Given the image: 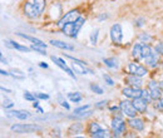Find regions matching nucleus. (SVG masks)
<instances>
[{
	"instance_id": "1",
	"label": "nucleus",
	"mask_w": 163,
	"mask_h": 138,
	"mask_svg": "<svg viewBox=\"0 0 163 138\" xmlns=\"http://www.w3.org/2000/svg\"><path fill=\"white\" fill-rule=\"evenodd\" d=\"M46 6V0H26L23 6V11L26 18L35 20L44 13Z\"/></svg>"
},
{
	"instance_id": "2",
	"label": "nucleus",
	"mask_w": 163,
	"mask_h": 138,
	"mask_svg": "<svg viewBox=\"0 0 163 138\" xmlns=\"http://www.w3.org/2000/svg\"><path fill=\"white\" fill-rule=\"evenodd\" d=\"M84 23H85V18L84 16H79L75 21L68 23V24H65L64 26L60 28V29H62L63 34L70 36V38H77L78 33L80 31L83 25H84Z\"/></svg>"
},
{
	"instance_id": "3",
	"label": "nucleus",
	"mask_w": 163,
	"mask_h": 138,
	"mask_svg": "<svg viewBox=\"0 0 163 138\" xmlns=\"http://www.w3.org/2000/svg\"><path fill=\"white\" fill-rule=\"evenodd\" d=\"M110 128H112V132H113L114 137H120L125 132V122L120 117H114L112 119Z\"/></svg>"
},
{
	"instance_id": "4",
	"label": "nucleus",
	"mask_w": 163,
	"mask_h": 138,
	"mask_svg": "<svg viewBox=\"0 0 163 138\" xmlns=\"http://www.w3.org/2000/svg\"><path fill=\"white\" fill-rule=\"evenodd\" d=\"M109 35H110V39L114 44L120 45L122 44V40H123V29H122V25L120 24H113L110 26V30H109Z\"/></svg>"
},
{
	"instance_id": "5",
	"label": "nucleus",
	"mask_w": 163,
	"mask_h": 138,
	"mask_svg": "<svg viewBox=\"0 0 163 138\" xmlns=\"http://www.w3.org/2000/svg\"><path fill=\"white\" fill-rule=\"evenodd\" d=\"M119 107H120V112H122L124 116H127L128 118H132V117H136L138 111L136 109V107H134L133 102L130 101H122L119 103Z\"/></svg>"
},
{
	"instance_id": "6",
	"label": "nucleus",
	"mask_w": 163,
	"mask_h": 138,
	"mask_svg": "<svg viewBox=\"0 0 163 138\" xmlns=\"http://www.w3.org/2000/svg\"><path fill=\"white\" fill-rule=\"evenodd\" d=\"M127 70L129 74H134V75H138V77H146L148 74V69L146 66L139 63H136V61L129 63L127 66Z\"/></svg>"
},
{
	"instance_id": "7",
	"label": "nucleus",
	"mask_w": 163,
	"mask_h": 138,
	"mask_svg": "<svg viewBox=\"0 0 163 138\" xmlns=\"http://www.w3.org/2000/svg\"><path fill=\"white\" fill-rule=\"evenodd\" d=\"M80 16V14H79V11L77 10H70V11H68V13H65L64 15L59 19V20L57 21V25L59 28H62L64 26L65 24H68V23H72V21H75Z\"/></svg>"
},
{
	"instance_id": "8",
	"label": "nucleus",
	"mask_w": 163,
	"mask_h": 138,
	"mask_svg": "<svg viewBox=\"0 0 163 138\" xmlns=\"http://www.w3.org/2000/svg\"><path fill=\"white\" fill-rule=\"evenodd\" d=\"M10 131L11 132H15V133H31V132H35V131H40V127L36 126V124H14L10 127Z\"/></svg>"
},
{
	"instance_id": "9",
	"label": "nucleus",
	"mask_w": 163,
	"mask_h": 138,
	"mask_svg": "<svg viewBox=\"0 0 163 138\" xmlns=\"http://www.w3.org/2000/svg\"><path fill=\"white\" fill-rule=\"evenodd\" d=\"M142 92H143V89H141V88H136V87L127 85L125 88H123L122 94L128 99H136V98L142 97Z\"/></svg>"
},
{
	"instance_id": "10",
	"label": "nucleus",
	"mask_w": 163,
	"mask_h": 138,
	"mask_svg": "<svg viewBox=\"0 0 163 138\" xmlns=\"http://www.w3.org/2000/svg\"><path fill=\"white\" fill-rule=\"evenodd\" d=\"M147 89H148V92H149L151 97L153 98V101H156V99L162 97V90H161V87H159V83L154 82V80H151V82L148 83Z\"/></svg>"
},
{
	"instance_id": "11",
	"label": "nucleus",
	"mask_w": 163,
	"mask_h": 138,
	"mask_svg": "<svg viewBox=\"0 0 163 138\" xmlns=\"http://www.w3.org/2000/svg\"><path fill=\"white\" fill-rule=\"evenodd\" d=\"M50 59H52V61H54V63L57 64V65L59 66L60 69H62V70H64V72L67 73V74L69 75V77H72L73 79H75V74L73 73V69H72V68H69V66H68L67 64H65V61H64L63 59L58 58V56H54V55H52V56H50Z\"/></svg>"
},
{
	"instance_id": "12",
	"label": "nucleus",
	"mask_w": 163,
	"mask_h": 138,
	"mask_svg": "<svg viewBox=\"0 0 163 138\" xmlns=\"http://www.w3.org/2000/svg\"><path fill=\"white\" fill-rule=\"evenodd\" d=\"M124 83L127 85H130V87L142 88L143 80H142V77H138V75H134V74H128L124 78Z\"/></svg>"
},
{
	"instance_id": "13",
	"label": "nucleus",
	"mask_w": 163,
	"mask_h": 138,
	"mask_svg": "<svg viewBox=\"0 0 163 138\" xmlns=\"http://www.w3.org/2000/svg\"><path fill=\"white\" fill-rule=\"evenodd\" d=\"M127 123H128V126L132 128V129H134V131L141 132V131L144 129V121L141 119V118H138V117H132V118H129Z\"/></svg>"
},
{
	"instance_id": "14",
	"label": "nucleus",
	"mask_w": 163,
	"mask_h": 138,
	"mask_svg": "<svg viewBox=\"0 0 163 138\" xmlns=\"http://www.w3.org/2000/svg\"><path fill=\"white\" fill-rule=\"evenodd\" d=\"M133 104L136 109L138 111V113H146L147 112V108H148V102L146 99H143L142 97L133 99Z\"/></svg>"
},
{
	"instance_id": "15",
	"label": "nucleus",
	"mask_w": 163,
	"mask_h": 138,
	"mask_svg": "<svg viewBox=\"0 0 163 138\" xmlns=\"http://www.w3.org/2000/svg\"><path fill=\"white\" fill-rule=\"evenodd\" d=\"M84 131V126L82 123H73V124L68 128V136H77V134H80Z\"/></svg>"
},
{
	"instance_id": "16",
	"label": "nucleus",
	"mask_w": 163,
	"mask_h": 138,
	"mask_svg": "<svg viewBox=\"0 0 163 138\" xmlns=\"http://www.w3.org/2000/svg\"><path fill=\"white\" fill-rule=\"evenodd\" d=\"M8 116L9 117H15L20 121H25L30 117V113L28 111H9L8 112Z\"/></svg>"
},
{
	"instance_id": "17",
	"label": "nucleus",
	"mask_w": 163,
	"mask_h": 138,
	"mask_svg": "<svg viewBox=\"0 0 163 138\" xmlns=\"http://www.w3.org/2000/svg\"><path fill=\"white\" fill-rule=\"evenodd\" d=\"M4 43H5V45L8 46V48H13V49L20 50V51H30L31 50V48H28V46H25V45H20V44H18V43L13 41V40H5Z\"/></svg>"
},
{
	"instance_id": "18",
	"label": "nucleus",
	"mask_w": 163,
	"mask_h": 138,
	"mask_svg": "<svg viewBox=\"0 0 163 138\" xmlns=\"http://www.w3.org/2000/svg\"><path fill=\"white\" fill-rule=\"evenodd\" d=\"M16 34L19 35L20 38H24V39H26V40L31 41V44H35V45L41 46V48L46 49V44H45V43H43V41H41V40H39V39H36V38H34V36H30V35H25V34H21V33H16Z\"/></svg>"
},
{
	"instance_id": "19",
	"label": "nucleus",
	"mask_w": 163,
	"mask_h": 138,
	"mask_svg": "<svg viewBox=\"0 0 163 138\" xmlns=\"http://www.w3.org/2000/svg\"><path fill=\"white\" fill-rule=\"evenodd\" d=\"M49 43H50V44H52L53 46H57V48H59V49H64V50H74V46H73V45L68 44V43H64V41H62V40H54V39H52Z\"/></svg>"
},
{
	"instance_id": "20",
	"label": "nucleus",
	"mask_w": 163,
	"mask_h": 138,
	"mask_svg": "<svg viewBox=\"0 0 163 138\" xmlns=\"http://www.w3.org/2000/svg\"><path fill=\"white\" fill-rule=\"evenodd\" d=\"M142 45L139 43H136L132 48V56L136 60H142Z\"/></svg>"
},
{
	"instance_id": "21",
	"label": "nucleus",
	"mask_w": 163,
	"mask_h": 138,
	"mask_svg": "<svg viewBox=\"0 0 163 138\" xmlns=\"http://www.w3.org/2000/svg\"><path fill=\"white\" fill-rule=\"evenodd\" d=\"M99 129H102V127L99 126V123H97V122H90L89 124H88V128H87V131H88V133H89L90 137Z\"/></svg>"
},
{
	"instance_id": "22",
	"label": "nucleus",
	"mask_w": 163,
	"mask_h": 138,
	"mask_svg": "<svg viewBox=\"0 0 163 138\" xmlns=\"http://www.w3.org/2000/svg\"><path fill=\"white\" fill-rule=\"evenodd\" d=\"M103 63L108 66V68H112V69H114V68H118V59H115V58H105L103 59Z\"/></svg>"
},
{
	"instance_id": "23",
	"label": "nucleus",
	"mask_w": 163,
	"mask_h": 138,
	"mask_svg": "<svg viewBox=\"0 0 163 138\" xmlns=\"http://www.w3.org/2000/svg\"><path fill=\"white\" fill-rule=\"evenodd\" d=\"M68 98L70 99L73 103H79L83 99V96L79 92H75V93H68Z\"/></svg>"
},
{
	"instance_id": "24",
	"label": "nucleus",
	"mask_w": 163,
	"mask_h": 138,
	"mask_svg": "<svg viewBox=\"0 0 163 138\" xmlns=\"http://www.w3.org/2000/svg\"><path fill=\"white\" fill-rule=\"evenodd\" d=\"M93 138H108V137H110V134H109V131H107V129H99L98 132H95L94 134L92 136Z\"/></svg>"
},
{
	"instance_id": "25",
	"label": "nucleus",
	"mask_w": 163,
	"mask_h": 138,
	"mask_svg": "<svg viewBox=\"0 0 163 138\" xmlns=\"http://www.w3.org/2000/svg\"><path fill=\"white\" fill-rule=\"evenodd\" d=\"M153 107H154V108L157 109V111L163 112V97L156 99L154 103H153Z\"/></svg>"
},
{
	"instance_id": "26",
	"label": "nucleus",
	"mask_w": 163,
	"mask_h": 138,
	"mask_svg": "<svg viewBox=\"0 0 163 138\" xmlns=\"http://www.w3.org/2000/svg\"><path fill=\"white\" fill-rule=\"evenodd\" d=\"M138 39H139V40H142V41H144V43H147V44H148L149 41H152L153 38H152L149 34H148V33H142V34L138 36Z\"/></svg>"
},
{
	"instance_id": "27",
	"label": "nucleus",
	"mask_w": 163,
	"mask_h": 138,
	"mask_svg": "<svg viewBox=\"0 0 163 138\" xmlns=\"http://www.w3.org/2000/svg\"><path fill=\"white\" fill-rule=\"evenodd\" d=\"M142 98L143 99H146V101L148 102V103H151L152 101H153V98L151 97V94H149V92H148V89L146 88V89H143V92H142Z\"/></svg>"
},
{
	"instance_id": "28",
	"label": "nucleus",
	"mask_w": 163,
	"mask_h": 138,
	"mask_svg": "<svg viewBox=\"0 0 163 138\" xmlns=\"http://www.w3.org/2000/svg\"><path fill=\"white\" fill-rule=\"evenodd\" d=\"M89 108H90L89 104H85V106H82V107L75 108V111H74V113H75V114H83V112H87Z\"/></svg>"
},
{
	"instance_id": "29",
	"label": "nucleus",
	"mask_w": 163,
	"mask_h": 138,
	"mask_svg": "<svg viewBox=\"0 0 163 138\" xmlns=\"http://www.w3.org/2000/svg\"><path fill=\"white\" fill-rule=\"evenodd\" d=\"M98 33H99V29H95V30H93L92 31V34H90V41H92V44H97V40H98Z\"/></svg>"
},
{
	"instance_id": "30",
	"label": "nucleus",
	"mask_w": 163,
	"mask_h": 138,
	"mask_svg": "<svg viewBox=\"0 0 163 138\" xmlns=\"http://www.w3.org/2000/svg\"><path fill=\"white\" fill-rule=\"evenodd\" d=\"M154 50L156 53H158V55H163V41H158L154 45Z\"/></svg>"
},
{
	"instance_id": "31",
	"label": "nucleus",
	"mask_w": 163,
	"mask_h": 138,
	"mask_svg": "<svg viewBox=\"0 0 163 138\" xmlns=\"http://www.w3.org/2000/svg\"><path fill=\"white\" fill-rule=\"evenodd\" d=\"M24 98L26 99V101L34 102L35 98H36V96H35V94H33V93H30V92H24Z\"/></svg>"
},
{
	"instance_id": "32",
	"label": "nucleus",
	"mask_w": 163,
	"mask_h": 138,
	"mask_svg": "<svg viewBox=\"0 0 163 138\" xmlns=\"http://www.w3.org/2000/svg\"><path fill=\"white\" fill-rule=\"evenodd\" d=\"M90 89H92L94 93H97V94H103V89H102L99 85H97V84H92V85H90Z\"/></svg>"
},
{
	"instance_id": "33",
	"label": "nucleus",
	"mask_w": 163,
	"mask_h": 138,
	"mask_svg": "<svg viewBox=\"0 0 163 138\" xmlns=\"http://www.w3.org/2000/svg\"><path fill=\"white\" fill-rule=\"evenodd\" d=\"M35 96H36V98H38V99H44V101L49 99V94H45V93L38 92V93H35Z\"/></svg>"
},
{
	"instance_id": "34",
	"label": "nucleus",
	"mask_w": 163,
	"mask_h": 138,
	"mask_svg": "<svg viewBox=\"0 0 163 138\" xmlns=\"http://www.w3.org/2000/svg\"><path fill=\"white\" fill-rule=\"evenodd\" d=\"M103 79L105 80V83L108 84V85H114V80L112 79L109 75H105V74H104V75H103Z\"/></svg>"
},
{
	"instance_id": "35",
	"label": "nucleus",
	"mask_w": 163,
	"mask_h": 138,
	"mask_svg": "<svg viewBox=\"0 0 163 138\" xmlns=\"http://www.w3.org/2000/svg\"><path fill=\"white\" fill-rule=\"evenodd\" d=\"M144 21H146V19H144V18H139V19H137V20L134 21V25L139 28V26H142L144 24Z\"/></svg>"
},
{
	"instance_id": "36",
	"label": "nucleus",
	"mask_w": 163,
	"mask_h": 138,
	"mask_svg": "<svg viewBox=\"0 0 163 138\" xmlns=\"http://www.w3.org/2000/svg\"><path fill=\"white\" fill-rule=\"evenodd\" d=\"M59 99H60V104H62V107H64L65 109H69V108H70V107H69V104H68L67 102H65V101H62V96L59 97Z\"/></svg>"
},
{
	"instance_id": "37",
	"label": "nucleus",
	"mask_w": 163,
	"mask_h": 138,
	"mask_svg": "<svg viewBox=\"0 0 163 138\" xmlns=\"http://www.w3.org/2000/svg\"><path fill=\"white\" fill-rule=\"evenodd\" d=\"M105 104H107V102H105V101H102V102H99L98 104H95V107H97V108H102V107H104Z\"/></svg>"
},
{
	"instance_id": "38",
	"label": "nucleus",
	"mask_w": 163,
	"mask_h": 138,
	"mask_svg": "<svg viewBox=\"0 0 163 138\" xmlns=\"http://www.w3.org/2000/svg\"><path fill=\"white\" fill-rule=\"evenodd\" d=\"M13 106H14V104H13L11 102H8L6 104H5V103H4V108H5V109H9V108H11Z\"/></svg>"
},
{
	"instance_id": "39",
	"label": "nucleus",
	"mask_w": 163,
	"mask_h": 138,
	"mask_svg": "<svg viewBox=\"0 0 163 138\" xmlns=\"http://www.w3.org/2000/svg\"><path fill=\"white\" fill-rule=\"evenodd\" d=\"M109 109H110V112H117V111H120V107H119V106H118V107H114V106H113V107H110Z\"/></svg>"
},
{
	"instance_id": "40",
	"label": "nucleus",
	"mask_w": 163,
	"mask_h": 138,
	"mask_svg": "<svg viewBox=\"0 0 163 138\" xmlns=\"http://www.w3.org/2000/svg\"><path fill=\"white\" fill-rule=\"evenodd\" d=\"M108 18V15H107V14H102V15L99 16V20H104V19H107Z\"/></svg>"
},
{
	"instance_id": "41",
	"label": "nucleus",
	"mask_w": 163,
	"mask_h": 138,
	"mask_svg": "<svg viewBox=\"0 0 163 138\" xmlns=\"http://www.w3.org/2000/svg\"><path fill=\"white\" fill-rule=\"evenodd\" d=\"M33 107H34V108H38V107H39V102H38V101H34V103H33Z\"/></svg>"
},
{
	"instance_id": "42",
	"label": "nucleus",
	"mask_w": 163,
	"mask_h": 138,
	"mask_svg": "<svg viewBox=\"0 0 163 138\" xmlns=\"http://www.w3.org/2000/svg\"><path fill=\"white\" fill-rule=\"evenodd\" d=\"M0 73H1V75H9V74H10V73H8V72H5V70H0Z\"/></svg>"
},
{
	"instance_id": "43",
	"label": "nucleus",
	"mask_w": 163,
	"mask_h": 138,
	"mask_svg": "<svg viewBox=\"0 0 163 138\" xmlns=\"http://www.w3.org/2000/svg\"><path fill=\"white\" fill-rule=\"evenodd\" d=\"M39 65L41 66V68H45V69H46V68H48V64H45V63H40Z\"/></svg>"
},
{
	"instance_id": "44",
	"label": "nucleus",
	"mask_w": 163,
	"mask_h": 138,
	"mask_svg": "<svg viewBox=\"0 0 163 138\" xmlns=\"http://www.w3.org/2000/svg\"><path fill=\"white\" fill-rule=\"evenodd\" d=\"M0 58H1V63H3V64H6V59H4V56H3V55L0 56Z\"/></svg>"
},
{
	"instance_id": "45",
	"label": "nucleus",
	"mask_w": 163,
	"mask_h": 138,
	"mask_svg": "<svg viewBox=\"0 0 163 138\" xmlns=\"http://www.w3.org/2000/svg\"><path fill=\"white\" fill-rule=\"evenodd\" d=\"M159 87H161V90H162V93H163V80H162V82H159Z\"/></svg>"
},
{
	"instance_id": "46",
	"label": "nucleus",
	"mask_w": 163,
	"mask_h": 138,
	"mask_svg": "<svg viewBox=\"0 0 163 138\" xmlns=\"http://www.w3.org/2000/svg\"><path fill=\"white\" fill-rule=\"evenodd\" d=\"M36 109H38V112H39V113H44V111H43V109H41V108H39V107H38Z\"/></svg>"
}]
</instances>
